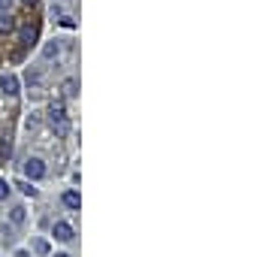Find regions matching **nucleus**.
<instances>
[{
    "label": "nucleus",
    "instance_id": "obj_2",
    "mask_svg": "<svg viewBox=\"0 0 272 257\" xmlns=\"http://www.w3.org/2000/svg\"><path fill=\"white\" fill-rule=\"evenodd\" d=\"M24 173H27V179H30V182H36V179H42V176H45V164H42L39 158H30V161L24 164Z\"/></svg>",
    "mask_w": 272,
    "mask_h": 257
},
{
    "label": "nucleus",
    "instance_id": "obj_5",
    "mask_svg": "<svg viewBox=\"0 0 272 257\" xmlns=\"http://www.w3.org/2000/svg\"><path fill=\"white\" fill-rule=\"evenodd\" d=\"M79 203H82L79 191H67V194H64V206H67V209H79Z\"/></svg>",
    "mask_w": 272,
    "mask_h": 257
},
{
    "label": "nucleus",
    "instance_id": "obj_15",
    "mask_svg": "<svg viewBox=\"0 0 272 257\" xmlns=\"http://www.w3.org/2000/svg\"><path fill=\"white\" fill-rule=\"evenodd\" d=\"M55 257H70V254H55Z\"/></svg>",
    "mask_w": 272,
    "mask_h": 257
},
{
    "label": "nucleus",
    "instance_id": "obj_9",
    "mask_svg": "<svg viewBox=\"0 0 272 257\" xmlns=\"http://www.w3.org/2000/svg\"><path fill=\"white\" fill-rule=\"evenodd\" d=\"M21 39H24V42H27V45H30V42H33V39H36V30H33V27H30V30H24V33H21Z\"/></svg>",
    "mask_w": 272,
    "mask_h": 257
},
{
    "label": "nucleus",
    "instance_id": "obj_6",
    "mask_svg": "<svg viewBox=\"0 0 272 257\" xmlns=\"http://www.w3.org/2000/svg\"><path fill=\"white\" fill-rule=\"evenodd\" d=\"M15 188H21V194H27V197H36V188H33L30 182H18Z\"/></svg>",
    "mask_w": 272,
    "mask_h": 257
},
{
    "label": "nucleus",
    "instance_id": "obj_11",
    "mask_svg": "<svg viewBox=\"0 0 272 257\" xmlns=\"http://www.w3.org/2000/svg\"><path fill=\"white\" fill-rule=\"evenodd\" d=\"M6 197H9V185L0 179V200H6Z\"/></svg>",
    "mask_w": 272,
    "mask_h": 257
},
{
    "label": "nucleus",
    "instance_id": "obj_4",
    "mask_svg": "<svg viewBox=\"0 0 272 257\" xmlns=\"http://www.w3.org/2000/svg\"><path fill=\"white\" fill-rule=\"evenodd\" d=\"M0 88H3V94L15 97V94H18V79H15V76H3V79H0Z\"/></svg>",
    "mask_w": 272,
    "mask_h": 257
},
{
    "label": "nucleus",
    "instance_id": "obj_3",
    "mask_svg": "<svg viewBox=\"0 0 272 257\" xmlns=\"http://www.w3.org/2000/svg\"><path fill=\"white\" fill-rule=\"evenodd\" d=\"M55 239H58V242H70V239H73V227H70L67 221H58V224H55Z\"/></svg>",
    "mask_w": 272,
    "mask_h": 257
},
{
    "label": "nucleus",
    "instance_id": "obj_12",
    "mask_svg": "<svg viewBox=\"0 0 272 257\" xmlns=\"http://www.w3.org/2000/svg\"><path fill=\"white\" fill-rule=\"evenodd\" d=\"M55 55H58V42L55 45H45V58H55Z\"/></svg>",
    "mask_w": 272,
    "mask_h": 257
},
{
    "label": "nucleus",
    "instance_id": "obj_14",
    "mask_svg": "<svg viewBox=\"0 0 272 257\" xmlns=\"http://www.w3.org/2000/svg\"><path fill=\"white\" fill-rule=\"evenodd\" d=\"M24 3H27V6H36V0H24Z\"/></svg>",
    "mask_w": 272,
    "mask_h": 257
},
{
    "label": "nucleus",
    "instance_id": "obj_8",
    "mask_svg": "<svg viewBox=\"0 0 272 257\" xmlns=\"http://www.w3.org/2000/svg\"><path fill=\"white\" fill-rule=\"evenodd\" d=\"M64 94H67V97H76V82H73V79L64 82Z\"/></svg>",
    "mask_w": 272,
    "mask_h": 257
},
{
    "label": "nucleus",
    "instance_id": "obj_7",
    "mask_svg": "<svg viewBox=\"0 0 272 257\" xmlns=\"http://www.w3.org/2000/svg\"><path fill=\"white\" fill-rule=\"evenodd\" d=\"M9 218H12V224H21V221H24V209H21V206H15Z\"/></svg>",
    "mask_w": 272,
    "mask_h": 257
},
{
    "label": "nucleus",
    "instance_id": "obj_13",
    "mask_svg": "<svg viewBox=\"0 0 272 257\" xmlns=\"http://www.w3.org/2000/svg\"><path fill=\"white\" fill-rule=\"evenodd\" d=\"M9 6V0H0V9H6Z\"/></svg>",
    "mask_w": 272,
    "mask_h": 257
},
{
    "label": "nucleus",
    "instance_id": "obj_10",
    "mask_svg": "<svg viewBox=\"0 0 272 257\" xmlns=\"http://www.w3.org/2000/svg\"><path fill=\"white\" fill-rule=\"evenodd\" d=\"M33 248H36L39 254H45V251H48V242H45V239H36V242H33Z\"/></svg>",
    "mask_w": 272,
    "mask_h": 257
},
{
    "label": "nucleus",
    "instance_id": "obj_1",
    "mask_svg": "<svg viewBox=\"0 0 272 257\" xmlns=\"http://www.w3.org/2000/svg\"><path fill=\"white\" fill-rule=\"evenodd\" d=\"M48 118H51V127H55V133H58V136H67V133H70V121H67L64 106H51Z\"/></svg>",
    "mask_w": 272,
    "mask_h": 257
}]
</instances>
